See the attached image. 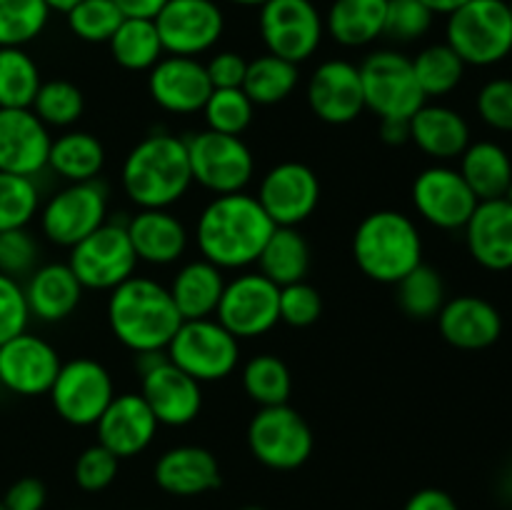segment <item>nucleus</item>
I'll use <instances>...</instances> for the list:
<instances>
[{
    "label": "nucleus",
    "mask_w": 512,
    "mask_h": 510,
    "mask_svg": "<svg viewBox=\"0 0 512 510\" xmlns=\"http://www.w3.org/2000/svg\"><path fill=\"white\" fill-rule=\"evenodd\" d=\"M275 223L250 193L215 195L198 215L195 245L200 258L220 270H245L258 263Z\"/></svg>",
    "instance_id": "f257e3e1"
},
{
    "label": "nucleus",
    "mask_w": 512,
    "mask_h": 510,
    "mask_svg": "<svg viewBox=\"0 0 512 510\" xmlns=\"http://www.w3.org/2000/svg\"><path fill=\"white\" fill-rule=\"evenodd\" d=\"M105 315L115 340L135 355L163 353L183 323L168 285L148 275H133L110 290Z\"/></svg>",
    "instance_id": "f03ea898"
},
{
    "label": "nucleus",
    "mask_w": 512,
    "mask_h": 510,
    "mask_svg": "<svg viewBox=\"0 0 512 510\" xmlns=\"http://www.w3.org/2000/svg\"><path fill=\"white\" fill-rule=\"evenodd\" d=\"M120 185L138 210L170 208L193 185L188 145L173 133H150L130 148L120 168Z\"/></svg>",
    "instance_id": "7ed1b4c3"
},
{
    "label": "nucleus",
    "mask_w": 512,
    "mask_h": 510,
    "mask_svg": "<svg viewBox=\"0 0 512 510\" xmlns=\"http://www.w3.org/2000/svg\"><path fill=\"white\" fill-rule=\"evenodd\" d=\"M353 258L365 278L395 285L423 263V235L400 210H373L353 233Z\"/></svg>",
    "instance_id": "20e7f679"
},
{
    "label": "nucleus",
    "mask_w": 512,
    "mask_h": 510,
    "mask_svg": "<svg viewBox=\"0 0 512 510\" xmlns=\"http://www.w3.org/2000/svg\"><path fill=\"white\" fill-rule=\"evenodd\" d=\"M445 43L473 68L503 63L512 53V15L508 0H470L448 15Z\"/></svg>",
    "instance_id": "39448f33"
},
{
    "label": "nucleus",
    "mask_w": 512,
    "mask_h": 510,
    "mask_svg": "<svg viewBox=\"0 0 512 510\" xmlns=\"http://www.w3.org/2000/svg\"><path fill=\"white\" fill-rule=\"evenodd\" d=\"M165 355L200 385L218 383L238 368L240 340L215 318L183 320Z\"/></svg>",
    "instance_id": "423d86ee"
},
{
    "label": "nucleus",
    "mask_w": 512,
    "mask_h": 510,
    "mask_svg": "<svg viewBox=\"0 0 512 510\" xmlns=\"http://www.w3.org/2000/svg\"><path fill=\"white\" fill-rule=\"evenodd\" d=\"M360 68L365 110L383 118L410 120L428 98L415 80L413 60L393 48L373 50Z\"/></svg>",
    "instance_id": "0eeeda50"
},
{
    "label": "nucleus",
    "mask_w": 512,
    "mask_h": 510,
    "mask_svg": "<svg viewBox=\"0 0 512 510\" xmlns=\"http://www.w3.org/2000/svg\"><path fill=\"white\" fill-rule=\"evenodd\" d=\"M128 218L105 220L95 233L70 248L68 265L85 290H105L110 293L133 278L138 268V255L128 235Z\"/></svg>",
    "instance_id": "6e6552de"
},
{
    "label": "nucleus",
    "mask_w": 512,
    "mask_h": 510,
    "mask_svg": "<svg viewBox=\"0 0 512 510\" xmlns=\"http://www.w3.org/2000/svg\"><path fill=\"white\" fill-rule=\"evenodd\" d=\"M193 183L213 195L243 193L255 175V155L240 135L200 130L185 138Z\"/></svg>",
    "instance_id": "1a4fd4ad"
},
{
    "label": "nucleus",
    "mask_w": 512,
    "mask_h": 510,
    "mask_svg": "<svg viewBox=\"0 0 512 510\" xmlns=\"http://www.w3.org/2000/svg\"><path fill=\"white\" fill-rule=\"evenodd\" d=\"M248 448L258 463L270 470H295L313 455V430L295 408L268 405L248 423Z\"/></svg>",
    "instance_id": "9d476101"
},
{
    "label": "nucleus",
    "mask_w": 512,
    "mask_h": 510,
    "mask_svg": "<svg viewBox=\"0 0 512 510\" xmlns=\"http://www.w3.org/2000/svg\"><path fill=\"white\" fill-rule=\"evenodd\" d=\"M108 190L100 180L65 183L40 205V233L60 248H73L108 220Z\"/></svg>",
    "instance_id": "9b49d317"
},
{
    "label": "nucleus",
    "mask_w": 512,
    "mask_h": 510,
    "mask_svg": "<svg viewBox=\"0 0 512 510\" xmlns=\"http://www.w3.org/2000/svg\"><path fill=\"white\" fill-rule=\"evenodd\" d=\"M140 395L153 410L155 420L168 428L190 425L203 410V388L198 380L173 365L163 353H140Z\"/></svg>",
    "instance_id": "f8f14e48"
},
{
    "label": "nucleus",
    "mask_w": 512,
    "mask_h": 510,
    "mask_svg": "<svg viewBox=\"0 0 512 510\" xmlns=\"http://www.w3.org/2000/svg\"><path fill=\"white\" fill-rule=\"evenodd\" d=\"M258 30L270 55L300 65L318 53L325 18L313 0H268L260 5Z\"/></svg>",
    "instance_id": "ddd939ff"
},
{
    "label": "nucleus",
    "mask_w": 512,
    "mask_h": 510,
    "mask_svg": "<svg viewBox=\"0 0 512 510\" xmlns=\"http://www.w3.org/2000/svg\"><path fill=\"white\" fill-rule=\"evenodd\" d=\"M48 395L60 420L75 428H90L115 398V383L103 363L75 358L60 365Z\"/></svg>",
    "instance_id": "4468645a"
},
{
    "label": "nucleus",
    "mask_w": 512,
    "mask_h": 510,
    "mask_svg": "<svg viewBox=\"0 0 512 510\" xmlns=\"http://www.w3.org/2000/svg\"><path fill=\"white\" fill-rule=\"evenodd\" d=\"M280 288L255 270H243L225 283L213 318L238 340L260 338L280 323Z\"/></svg>",
    "instance_id": "2eb2a0df"
},
{
    "label": "nucleus",
    "mask_w": 512,
    "mask_h": 510,
    "mask_svg": "<svg viewBox=\"0 0 512 510\" xmlns=\"http://www.w3.org/2000/svg\"><path fill=\"white\" fill-rule=\"evenodd\" d=\"M165 55L198 58L210 53L225 33L218 0H168L153 18Z\"/></svg>",
    "instance_id": "dca6fc26"
},
{
    "label": "nucleus",
    "mask_w": 512,
    "mask_h": 510,
    "mask_svg": "<svg viewBox=\"0 0 512 510\" xmlns=\"http://www.w3.org/2000/svg\"><path fill=\"white\" fill-rule=\"evenodd\" d=\"M415 213L440 230H463L480 203L458 168L445 163L428 165L413 180Z\"/></svg>",
    "instance_id": "f3484780"
},
{
    "label": "nucleus",
    "mask_w": 512,
    "mask_h": 510,
    "mask_svg": "<svg viewBox=\"0 0 512 510\" xmlns=\"http://www.w3.org/2000/svg\"><path fill=\"white\" fill-rule=\"evenodd\" d=\"M255 198L275 225L298 228L318 210L320 180L310 165L285 160L260 178Z\"/></svg>",
    "instance_id": "a211bd4d"
},
{
    "label": "nucleus",
    "mask_w": 512,
    "mask_h": 510,
    "mask_svg": "<svg viewBox=\"0 0 512 510\" xmlns=\"http://www.w3.org/2000/svg\"><path fill=\"white\" fill-rule=\"evenodd\" d=\"M60 365L55 345L28 330L0 345V385L20 398L48 395Z\"/></svg>",
    "instance_id": "6ab92c4d"
},
{
    "label": "nucleus",
    "mask_w": 512,
    "mask_h": 510,
    "mask_svg": "<svg viewBox=\"0 0 512 510\" xmlns=\"http://www.w3.org/2000/svg\"><path fill=\"white\" fill-rule=\"evenodd\" d=\"M308 108L328 125H348L365 110L360 68L350 60L330 58L313 70L305 90Z\"/></svg>",
    "instance_id": "aec40b11"
},
{
    "label": "nucleus",
    "mask_w": 512,
    "mask_h": 510,
    "mask_svg": "<svg viewBox=\"0 0 512 510\" xmlns=\"http://www.w3.org/2000/svg\"><path fill=\"white\" fill-rule=\"evenodd\" d=\"M148 93L158 108L173 115L200 113L213 93L205 63L185 55H163L148 70Z\"/></svg>",
    "instance_id": "412c9836"
},
{
    "label": "nucleus",
    "mask_w": 512,
    "mask_h": 510,
    "mask_svg": "<svg viewBox=\"0 0 512 510\" xmlns=\"http://www.w3.org/2000/svg\"><path fill=\"white\" fill-rule=\"evenodd\" d=\"M53 135L30 108H0V173L35 178L48 168Z\"/></svg>",
    "instance_id": "4be33fe9"
},
{
    "label": "nucleus",
    "mask_w": 512,
    "mask_h": 510,
    "mask_svg": "<svg viewBox=\"0 0 512 510\" xmlns=\"http://www.w3.org/2000/svg\"><path fill=\"white\" fill-rule=\"evenodd\" d=\"M98 433V443L105 445L115 458H135L158 435L160 423L155 420L153 410L143 400L140 393H115L105 413L93 425Z\"/></svg>",
    "instance_id": "5701e85b"
},
{
    "label": "nucleus",
    "mask_w": 512,
    "mask_h": 510,
    "mask_svg": "<svg viewBox=\"0 0 512 510\" xmlns=\"http://www.w3.org/2000/svg\"><path fill=\"white\" fill-rule=\"evenodd\" d=\"M438 330L453 348L485 350L503 335V315L490 300L478 295H458L445 300L440 308Z\"/></svg>",
    "instance_id": "b1692460"
},
{
    "label": "nucleus",
    "mask_w": 512,
    "mask_h": 510,
    "mask_svg": "<svg viewBox=\"0 0 512 510\" xmlns=\"http://www.w3.org/2000/svg\"><path fill=\"white\" fill-rule=\"evenodd\" d=\"M155 485L175 498H195L220 488V463L203 445H175L165 450L153 468Z\"/></svg>",
    "instance_id": "393cba45"
},
{
    "label": "nucleus",
    "mask_w": 512,
    "mask_h": 510,
    "mask_svg": "<svg viewBox=\"0 0 512 510\" xmlns=\"http://www.w3.org/2000/svg\"><path fill=\"white\" fill-rule=\"evenodd\" d=\"M465 245L475 263L493 273L512 268V203L480 200L465 223Z\"/></svg>",
    "instance_id": "a878e982"
},
{
    "label": "nucleus",
    "mask_w": 512,
    "mask_h": 510,
    "mask_svg": "<svg viewBox=\"0 0 512 510\" xmlns=\"http://www.w3.org/2000/svg\"><path fill=\"white\" fill-rule=\"evenodd\" d=\"M25 300L30 318L40 323H63L78 310L83 300V283L75 278L68 260L65 263H43L25 278Z\"/></svg>",
    "instance_id": "bb28decb"
},
{
    "label": "nucleus",
    "mask_w": 512,
    "mask_h": 510,
    "mask_svg": "<svg viewBox=\"0 0 512 510\" xmlns=\"http://www.w3.org/2000/svg\"><path fill=\"white\" fill-rule=\"evenodd\" d=\"M128 235L138 263L173 265L185 255L190 243L188 228L170 208L138 210L128 218Z\"/></svg>",
    "instance_id": "cd10ccee"
},
{
    "label": "nucleus",
    "mask_w": 512,
    "mask_h": 510,
    "mask_svg": "<svg viewBox=\"0 0 512 510\" xmlns=\"http://www.w3.org/2000/svg\"><path fill=\"white\" fill-rule=\"evenodd\" d=\"M410 140L420 153L433 158L435 163L460 158L465 148L473 143L465 115L443 103H425L410 118Z\"/></svg>",
    "instance_id": "c85d7f7f"
},
{
    "label": "nucleus",
    "mask_w": 512,
    "mask_h": 510,
    "mask_svg": "<svg viewBox=\"0 0 512 510\" xmlns=\"http://www.w3.org/2000/svg\"><path fill=\"white\" fill-rule=\"evenodd\" d=\"M225 270L208 263L205 258H195L180 265L170 280L168 290L183 320L213 318L225 290Z\"/></svg>",
    "instance_id": "c756f323"
},
{
    "label": "nucleus",
    "mask_w": 512,
    "mask_h": 510,
    "mask_svg": "<svg viewBox=\"0 0 512 510\" xmlns=\"http://www.w3.org/2000/svg\"><path fill=\"white\" fill-rule=\"evenodd\" d=\"M388 0H333L325 18V35L343 48H365L383 38Z\"/></svg>",
    "instance_id": "7c9ffc66"
},
{
    "label": "nucleus",
    "mask_w": 512,
    "mask_h": 510,
    "mask_svg": "<svg viewBox=\"0 0 512 510\" xmlns=\"http://www.w3.org/2000/svg\"><path fill=\"white\" fill-rule=\"evenodd\" d=\"M460 175L478 200L503 198L512 183V158L495 140H475L460 155Z\"/></svg>",
    "instance_id": "2f4dec72"
},
{
    "label": "nucleus",
    "mask_w": 512,
    "mask_h": 510,
    "mask_svg": "<svg viewBox=\"0 0 512 510\" xmlns=\"http://www.w3.org/2000/svg\"><path fill=\"white\" fill-rule=\"evenodd\" d=\"M105 168V148L88 130L68 128L53 138L48 155V170L65 183H88L98 180Z\"/></svg>",
    "instance_id": "473e14b6"
},
{
    "label": "nucleus",
    "mask_w": 512,
    "mask_h": 510,
    "mask_svg": "<svg viewBox=\"0 0 512 510\" xmlns=\"http://www.w3.org/2000/svg\"><path fill=\"white\" fill-rule=\"evenodd\" d=\"M258 273L273 280L278 288L290 283H300L308 278L310 270V245L298 228H280L270 233L263 250L258 255Z\"/></svg>",
    "instance_id": "72a5a7b5"
},
{
    "label": "nucleus",
    "mask_w": 512,
    "mask_h": 510,
    "mask_svg": "<svg viewBox=\"0 0 512 510\" xmlns=\"http://www.w3.org/2000/svg\"><path fill=\"white\" fill-rule=\"evenodd\" d=\"M108 48L115 63L128 73H148L165 55L158 28L148 18H123Z\"/></svg>",
    "instance_id": "f704fd0d"
},
{
    "label": "nucleus",
    "mask_w": 512,
    "mask_h": 510,
    "mask_svg": "<svg viewBox=\"0 0 512 510\" xmlns=\"http://www.w3.org/2000/svg\"><path fill=\"white\" fill-rule=\"evenodd\" d=\"M298 83V65L285 58H278V55L265 53L258 55L255 60H248L243 90L253 100V105H278L293 95Z\"/></svg>",
    "instance_id": "c9c22d12"
},
{
    "label": "nucleus",
    "mask_w": 512,
    "mask_h": 510,
    "mask_svg": "<svg viewBox=\"0 0 512 510\" xmlns=\"http://www.w3.org/2000/svg\"><path fill=\"white\" fill-rule=\"evenodd\" d=\"M410 60H413L415 80H418L425 98H445V95L453 93L463 83L465 68H468L448 43L425 45Z\"/></svg>",
    "instance_id": "e433bc0d"
},
{
    "label": "nucleus",
    "mask_w": 512,
    "mask_h": 510,
    "mask_svg": "<svg viewBox=\"0 0 512 510\" xmlns=\"http://www.w3.org/2000/svg\"><path fill=\"white\" fill-rule=\"evenodd\" d=\"M243 390L260 408L268 405H285L293 390V375L285 360L273 353L253 355L243 365Z\"/></svg>",
    "instance_id": "4c0bfd02"
},
{
    "label": "nucleus",
    "mask_w": 512,
    "mask_h": 510,
    "mask_svg": "<svg viewBox=\"0 0 512 510\" xmlns=\"http://www.w3.org/2000/svg\"><path fill=\"white\" fill-rule=\"evenodd\" d=\"M43 78L25 48H0V108H30Z\"/></svg>",
    "instance_id": "58836bf2"
},
{
    "label": "nucleus",
    "mask_w": 512,
    "mask_h": 510,
    "mask_svg": "<svg viewBox=\"0 0 512 510\" xmlns=\"http://www.w3.org/2000/svg\"><path fill=\"white\" fill-rule=\"evenodd\" d=\"M395 298H398L400 310L413 320L438 318L440 308L445 305V283L443 275L433 265L420 263L418 268L410 270L405 278L395 283Z\"/></svg>",
    "instance_id": "ea45409f"
},
{
    "label": "nucleus",
    "mask_w": 512,
    "mask_h": 510,
    "mask_svg": "<svg viewBox=\"0 0 512 510\" xmlns=\"http://www.w3.org/2000/svg\"><path fill=\"white\" fill-rule=\"evenodd\" d=\"M30 110H33L48 128L68 130L83 118L85 95L83 90L75 83H70V80H43Z\"/></svg>",
    "instance_id": "a19ab883"
},
{
    "label": "nucleus",
    "mask_w": 512,
    "mask_h": 510,
    "mask_svg": "<svg viewBox=\"0 0 512 510\" xmlns=\"http://www.w3.org/2000/svg\"><path fill=\"white\" fill-rule=\"evenodd\" d=\"M50 20L45 0H0V48H25Z\"/></svg>",
    "instance_id": "79ce46f5"
},
{
    "label": "nucleus",
    "mask_w": 512,
    "mask_h": 510,
    "mask_svg": "<svg viewBox=\"0 0 512 510\" xmlns=\"http://www.w3.org/2000/svg\"><path fill=\"white\" fill-rule=\"evenodd\" d=\"M200 113H203L208 130L243 135L253 123L255 105L243 88H218L208 95Z\"/></svg>",
    "instance_id": "37998d69"
},
{
    "label": "nucleus",
    "mask_w": 512,
    "mask_h": 510,
    "mask_svg": "<svg viewBox=\"0 0 512 510\" xmlns=\"http://www.w3.org/2000/svg\"><path fill=\"white\" fill-rule=\"evenodd\" d=\"M40 213V190L35 178L0 173V233L28 228Z\"/></svg>",
    "instance_id": "c03bdc74"
},
{
    "label": "nucleus",
    "mask_w": 512,
    "mask_h": 510,
    "mask_svg": "<svg viewBox=\"0 0 512 510\" xmlns=\"http://www.w3.org/2000/svg\"><path fill=\"white\" fill-rule=\"evenodd\" d=\"M123 18L113 0H80L65 13L70 33L83 43H108Z\"/></svg>",
    "instance_id": "a18cd8bd"
},
{
    "label": "nucleus",
    "mask_w": 512,
    "mask_h": 510,
    "mask_svg": "<svg viewBox=\"0 0 512 510\" xmlns=\"http://www.w3.org/2000/svg\"><path fill=\"white\" fill-rule=\"evenodd\" d=\"M435 23V15L423 0H388L383 38L395 43H415L425 38Z\"/></svg>",
    "instance_id": "49530a36"
},
{
    "label": "nucleus",
    "mask_w": 512,
    "mask_h": 510,
    "mask_svg": "<svg viewBox=\"0 0 512 510\" xmlns=\"http://www.w3.org/2000/svg\"><path fill=\"white\" fill-rule=\"evenodd\" d=\"M40 265V245L28 228L0 233V273L23 283Z\"/></svg>",
    "instance_id": "de8ad7c7"
},
{
    "label": "nucleus",
    "mask_w": 512,
    "mask_h": 510,
    "mask_svg": "<svg viewBox=\"0 0 512 510\" xmlns=\"http://www.w3.org/2000/svg\"><path fill=\"white\" fill-rule=\"evenodd\" d=\"M118 470L120 458H115L105 445L95 443L88 445V448L78 455L73 475L80 490H85V493H100V490L113 485V480L118 478Z\"/></svg>",
    "instance_id": "09e8293b"
},
{
    "label": "nucleus",
    "mask_w": 512,
    "mask_h": 510,
    "mask_svg": "<svg viewBox=\"0 0 512 510\" xmlns=\"http://www.w3.org/2000/svg\"><path fill=\"white\" fill-rule=\"evenodd\" d=\"M278 310L280 323L290 325V328H310L323 313V298L308 280H300V283L280 288Z\"/></svg>",
    "instance_id": "8fccbe9b"
},
{
    "label": "nucleus",
    "mask_w": 512,
    "mask_h": 510,
    "mask_svg": "<svg viewBox=\"0 0 512 510\" xmlns=\"http://www.w3.org/2000/svg\"><path fill=\"white\" fill-rule=\"evenodd\" d=\"M475 110L488 128L512 133V78H493L478 90Z\"/></svg>",
    "instance_id": "3c124183"
},
{
    "label": "nucleus",
    "mask_w": 512,
    "mask_h": 510,
    "mask_svg": "<svg viewBox=\"0 0 512 510\" xmlns=\"http://www.w3.org/2000/svg\"><path fill=\"white\" fill-rule=\"evenodd\" d=\"M30 323L28 300L23 283L0 273V345L25 333Z\"/></svg>",
    "instance_id": "603ef678"
},
{
    "label": "nucleus",
    "mask_w": 512,
    "mask_h": 510,
    "mask_svg": "<svg viewBox=\"0 0 512 510\" xmlns=\"http://www.w3.org/2000/svg\"><path fill=\"white\" fill-rule=\"evenodd\" d=\"M205 70H208L213 90L243 88L248 60H245L238 50H218L215 55H210V60L205 63Z\"/></svg>",
    "instance_id": "864d4df0"
},
{
    "label": "nucleus",
    "mask_w": 512,
    "mask_h": 510,
    "mask_svg": "<svg viewBox=\"0 0 512 510\" xmlns=\"http://www.w3.org/2000/svg\"><path fill=\"white\" fill-rule=\"evenodd\" d=\"M0 500L8 510H43L45 500H48V490H45L43 480L25 475V478L15 480Z\"/></svg>",
    "instance_id": "5fc2aeb1"
},
{
    "label": "nucleus",
    "mask_w": 512,
    "mask_h": 510,
    "mask_svg": "<svg viewBox=\"0 0 512 510\" xmlns=\"http://www.w3.org/2000/svg\"><path fill=\"white\" fill-rule=\"evenodd\" d=\"M403 510H460L458 503L450 493L440 488H423L413 493L405 503Z\"/></svg>",
    "instance_id": "6e6d98bb"
},
{
    "label": "nucleus",
    "mask_w": 512,
    "mask_h": 510,
    "mask_svg": "<svg viewBox=\"0 0 512 510\" xmlns=\"http://www.w3.org/2000/svg\"><path fill=\"white\" fill-rule=\"evenodd\" d=\"M115 8L125 15V18H148L153 20L160 13L168 0H113Z\"/></svg>",
    "instance_id": "4d7b16f0"
},
{
    "label": "nucleus",
    "mask_w": 512,
    "mask_h": 510,
    "mask_svg": "<svg viewBox=\"0 0 512 510\" xmlns=\"http://www.w3.org/2000/svg\"><path fill=\"white\" fill-rule=\"evenodd\" d=\"M380 138L388 145L410 143V120L383 118L380 120Z\"/></svg>",
    "instance_id": "13d9d810"
},
{
    "label": "nucleus",
    "mask_w": 512,
    "mask_h": 510,
    "mask_svg": "<svg viewBox=\"0 0 512 510\" xmlns=\"http://www.w3.org/2000/svg\"><path fill=\"white\" fill-rule=\"evenodd\" d=\"M423 3L433 10V15H445V18H448L450 13H455V10H460L463 5H468L470 0H423Z\"/></svg>",
    "instance_id": "bf43d9fd"
},
{
    "label": "nucleus",
    "mask_w": 512,
    "mask_h": 510,
    "mask_svg": "<svg viewBox=\"0 0 512 510\" xmlns=\"http://www.w3.org/2000/svg\"><path fill=\"white\" fill-rule=\"evenodd\" d=\"M80 3V0H45V5H48V8H50V13H53V10H55V13H68V10L70 8H73V5H78Z\"/></svg>",
    "instance_id": "052dcab7"
},
{
    "label": "nucleus",
    "mask_w": 512,
    "mask_h": 510,
    "mask_svg": "<svg viewBox=\"0 0 512 510\" xmlns=\"http://www.w3.org/2000/svg\"><path fill=\"white\" fill-rule=\"evenodd\" d=\"M500 493H503V498L508 500V503H512V465L503 473V480H500Z\"/></svg>",
    "instance_id": "680f3d73"
},
{
    "label": "nucleus",
    "mask_w": 512,
    "mask_h": 510,
    "mask_svg": "<svg viewBox=\"0 0 512 510\" xmlns=\"http://www.w3.org/2000/svg\"><path fill=\"white\" fill-rule=\"evenodd\" d=\"M228 3L240 5V8H260V5L268 3V0H228Z\"/></svg>",
    "instance_id": "e2e57ef3"
},
{
    "label": "nucleus",
    "mask_w": 512,
    "mask_h": 510,
    "mask_svg": "<svg viewBox=\"0 0 512 510\" xmlns=\"http://www.w3.org/2000/svg\"><path fill=\"white\" fill-rule=\"evenodd\" d=\"M503 198H505V200H508V203H512V183H510V188H508V190H505V195H503Z\"/></svg>",
    "instance_id": "0e129e2a"
},
{
    "label": "nucleus",
    "mask_w": 512,
    "mask_h": 510,
    "mask_svg": "<svg viewBox=\"0 0 512 510\" xmlns=\"http://www.w3.org/2000/svg\"><path fill=\"white\" fill-rule=\"evenodd\" d=\"M240 510H265V508H260V505H245V508H240Z\"/></svg>",
    "instance_id": "69168bd1"
},
{
    "label": "nucleus",
    "mask_w": 512,
    "mask_h": 510,
    "mask_svg": "<svg viewBox=\"0 0 512 510\" xmlns=\"http://www.w3.org/2000/svg\"><path fill=\"white\" fill-rule=\"evenodd\" d=\"M0 510H8V508H5V505H3V500H0Z\"/></svg>",
    "instance_id": "338daca9"
},
{
    "label": "nucleus",
    "mask_w": 512,
    "mask_h": 510,
    "mask_svg": "<svg viewBox=\"0 0 512 510\" xmlns=\"http://www.w3.org/2000/svg\"><path fill=\"white\" fill-rule=\"evenodd\" d=\"M508 8H510V15H512V0H508Z\"/></svg>",
    "instance_id": "774afa93"
}]
</instances>
